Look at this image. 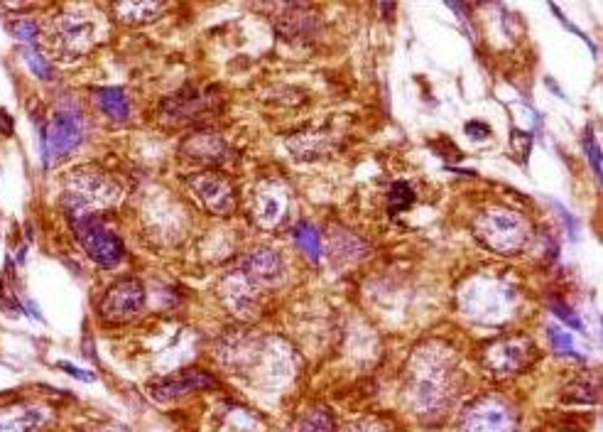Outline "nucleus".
<instances>
[{
    "mask_svg": "<svg viewBox=\"0 0 603 432\" xmlns=\"http://www.w3.org/2000/svg\"><path fill=\"white\" fill-rule=\"evenodd\" d=\"M461 393L459 361L444 344H425L410 356L405 371L407 405L422 420H439L454 408Z\"/></svg>",
    "mask_w": 603,
    "mask_h": 432,
    "instance_id": "f257e3e1",
    "label": "nucleus"
},
{
    "mask_svg": "<svg viewBox=\"0 0 603 432\" xmlns=\"http://www.w3.org/2000/svg\"><path fill=\"white\" fill-rule=\"evenodd\" d=\"M118 197H121L118 180L99 167H81L67 177V185H64V207L74 214V219L111 207L118 202Z\"/></svg>",
    "mask_w": 603,
    "mask_h": 432,
    "instance_id": "f03ea898",
    "label": "nucleus"
},
{
    "mask_svg": "<svg viewBox=\"0 0 603 432\" xmlns=\"http://www.w3.org/2000/svg\"><path fill=\"white\" fill-rule=\"evenodd\" d=\"M474 234L486 248L496 253H518L530 241V224L523 214L508 207H491L481 212L474 221Z\"/></svg>",
    "mask_w": 603,
    "mask_h": 432,
    "instance_id": "7ed1b4c3",
    "label": "nucleus"
},
{
    "mask_svg": "<svg viewBox=\"0 0 603 432\" xmlns=\"http://www.w3.org/2000/svg\"><path fill=\"white\" fill-rule=\"evenodd\" d=\"M515 293L501 280L478 278L461 295V307L466 315L478 322H501L513 310Z\"/></svg>",
    "mask_w": 603,
    "mask_h": 432,
    "instance_id": "20e7f679",
    "label": "nucleus"
},
{
    "mask_svg": "<svg viewBox=\"0 0 603 432\" xmlns=\"http://www.w3.org/2000/svg\"><path fill=\"white\" fill-rule=\"evenodd\" d=\"M76 239H79L84 251L89 253L91 261L101 268H116L126 256V246H123L121 236L103 224L96 216H79L74 219Z\"/></svg>",
    "mask_w": 603,
    "mask_h": 432,
    "instance_id": "39448f33",
    "label": "nucleus"
},
{
    "mask_svg": "<svg viewBox=\"0 0 603 432\" xmlns=\"http://www.w3.org/2000/svg\"><path fill=\"white\" fill-rule=\"evenodd\" d=\"M532 361H535V344L525 337H503L488 344L481 354L483 369L493 378L523 374Z\"/></svg>",
    "mask_w": 603,
    "mask_h": 432,
    "instance_id": "423d86ee",
    "label": "nucleus"
},
{
    "mask_svg": "<svg viewBox=\"0 0 603 432\" xmlns=\"http://www.w3.org/2000/svg\"><path fill=\"white\" fill-rule=\"evenodd\" d=\"M518 413L498 396H481L461 415V432H515Z\"/></svg>",
    "mask_w": 603,
    "mask_h": 432,
    "instance_id": "0eeeda50",
    "label": "nucleus"
},
{
    "mask_svg": "<svg viewBox=\"0 0 603 432\" xmlns=\"http://www.w3.org/2000/svg\"><path fill=\"white\" fill-rule=\"evenodd\" d=\"M91 37H94V27L89 20L74 13L57 15L47 27V45L54 57L62 59L81 57L91 47Z\"/></svg>",
    "mask_w": 603,
    "mask_h": 432,
    "instance_id": "6e6552de",
    "label": "nucleus"
},
{
    "mask_svg": "<svg viewBox=\"0 0 603 432\" xmlns=\"http://www.w3.org/2000/svg\"><path fill=\"white\" fill-rule=\"evenodd\" d=\"M145 305V288L138 278H123L103 295L99 310L108 322H130Z\"/></svg>",
    "mask_w": 603,
    "mask_h": 432,
    "instance_id": "1a4fd4ad",
    "label": "nucleus"
},
{
    "mask_svg": "<svg viewBox=\"0 0 603 432\" xmlns=\"http://www.w3.org/2000/svg\"><path fill=\"white\" fill-rule=\"evenodd\" d=\"M189 189L209 214H228L236 207V187L226 175L216 170L189 177Z\"/></svg>",
    "mask_w": 603,
    "mask_h": 432,
    "instance_id": "9d476101",
    "label": "nucleus"
},
{
    "mask_svg": "<svg viewBox=\"0 0 603 432\" xmlns=\"http://www.w3.org/2000/svg\"><path fill=\"white\" fill-rule=\"evenodd\" d=\"M221 302L228 307V312L236 317H248L258 315L260 302H263V288L258 283H253L241 268L228 273L221 280Z\"/></svg>",
    "mask_w": 603,
    "mask_h": 432,
    "instance_id": "9b49d317",
    "label": "nucleus"
},
{
    "mask_svg": "<svg viewBox=\"0 0 603 432\" xmlns=\"http://www.w3.org/2000/svg\"><path fill=\"white\" fill-rule=\"evenodd\" d=\"M214 111V94H211V91L192 89V86H187V89H182L177 96H172V99H167L165 104H162V116L170 123H177V126L201 121V118L211 116Z\"/></svg>",
    "mask_w": 603,
    "mask_h": 432,
    "instance_id": "f8f14e48",
    "label": "nucleus"
},
{
    "mask_svg": "<svg viewBox=\"0 0 603 432\" xmlns=\"http://www.w3.org/2000/svg\"><path fill=\"white\" fill-rule=\"evenodd\" d=\"M84 138V123L81 116H76L74 111H57L52 116L50 128H47V140H45V158H64L69 155L76 145Z\"/></svg>",
    "mask_w": 603,
    "mask_h": 432,
    "instance_id": "ddd939ff",
    "label": "nucleus"
},
{
    "mask_svg": "<svg viewBox=\"0 0 603 432\" xmlns=\"http://www.w3.org/2000/svg\"><path fill=\"white\" fill-rule=\"evenodd\" d=\"M216 378L209 371L201 369H184L177 374L160 378V381L150 383V396L155 401H175V398L187 396V393L204 391V388H214Z\"/></svg>",
    "mask_w": 603,
    "mask_h": 432,
    "instance_id": "4468645a",
    "label": "nucleus"
},
{
    "mask_svg": "<svg viewBox=\"0 0 603 432\" xmlns=\"http://www.w3.org/2000/svg\"><path fill=\"white\" fill-rule=\"evenodd\" d=\"M52 415L40 405H15L0 413V432H47Z\"/></svg>",
    "mask_w": 603,
    "mask_h": 432,
    "instance_id": "2eb2a0df",
    "label": "nucleus"
},
{
    "mask_svg": "<svg viewBox=\"0 0 603 432\" xmlns=\"http://www.w3.org/2000/svg\"><path fill=\"white\" fill-rule=\"evenodd\" d=\"M241 270L263 290L270 288V285H275L277 280H282V275H285L282 258L277 256L273 248H255V251H251L246 258H243Z\"/></svg>",
    "mask_w": 603,
    "mask_h": 432,
    "instance_id": "dca6fc26",
    "label": "nucleus"
},
{
    "mask_svg": "<svg viewBox=\"0 0 603 432\" xmlns=\"http://www.w3.org/2000/svg\"><path fill=\"white\" fill-rule=\"evenodd\" d=\"M182 153L197 162H211V165H219V162L228 160L231 150H228L226 140L221 138V135L201 131L197 135H192V138L184 140Z\"/></svg>",
    "mask_w": 603,
    "mask_h": 432,
    "instance_id": "f3484780",
    "label": "nucleus"
},
{
    "mask_svg": "<svg viewBox=\"0 0 603 432\" xmlns=\"http://www.w3.org/2000/svg\"><path fill=\"white\" fill-rule=\"evenodd\" d=\"M287 214V199L280 189L275 187H265L260 189L258 197L253 202V216L258 221V226L263 229H275V226L282 224Z\"/></svg>",
    "mask_w": 603,
    "mask_h": 432,
    "instance_id": "a211bd4d",
    "label": "nucleus"
},
{
    "mask_svg": "<svg viewBox=\"0 0 603 432\" xmlns=\"http://www.w3.org/2000/svg\"><path fill=\"white\" fill-rule=\"evenodd\" d=\"M165 13V3H152V0H145V3H118L113 5V15L118 20L128 25H145L152 23L155 18Z\"/></svg>",
    "mask_w": 603,
    "mask_h": 432,
    "instance_id": "6ab92c4d",
    "label": "nucleus"
},
{
    "mask_svg": "<svg viewBox=\"0 0 603 432\" xmlns=\"http://www.w3.org/2000/svg\"><path fill=\"white\" fill-rule=\"evenodd\" d=\"M287 145H290V150L297 155V158L314 160L319 158V155H324V150H327V138L317 131H304L292 135V138L287 140Z\"/></svg>",
    "mask_w": 603,
    "mask_h": 432,
    "instance_id": "aec40b11",
    "label": "nucleus"
},
{
    "mask_svg": "<svg viewBox=\"0 0 603 432\" xmlns=\"http://www.w3.org/2000/svg\"><path fill=\"white\" fill-rule=\"evenodd\" d=\"M96 99L108 118L113 121H128L130 116V99L123 89H99Z\"/></svg>",
    "mask_w": 603,
    "mask_h": 432,
    "instance_id": "412c9836",
    "label": "nucleus"
},
{
    "mask_svg": "<svg viewBox=\"0 0 603 432\" xmlns=\"http://www.w3.org/2000/svg\"><path fill=\"white\" fill-rule=\"evenodd\" d=\"M300 432H336L334 415H331V410L324 408V405H314V408H309L307 413H304Z\"/></svg>",
    "mask_w": 603,
    "mask_h": 432,
    "instance_id": "4be33fe9",
    "label": "nucleus"
},
{
    "mask_svg": "<svg viewBox=\"0 0 603 432\" xmlns=\"http://www.w3.org/2000/svg\"><path fill=\"white\" fill-rule=\"evenodd\" d=\"M412 204H415V189H412L410 182H405V180L393 182V187H390V192H388L390 216L405 212V209H410Z\"/></svg>",
    "mask_w": 603,
    "mask_h": 432,
    "instance_id": "5701e85b",
    "label": "nucleus"
},
{
    "mask_svg": "<svg viewBox=\"0 0 603 432\" xmlns=\"http://www.w3.org/2000/svg\"><path fill=\"white\" fill-rule=\"evenodd\" d=\"M295 241H297V246H300L302 251L307 253L309 258H312V261H319V256H322V241H319L317 229H314L309 221H302V224H297Z\"/></svg>",
    "mask_w": 603,
    "mask_h": 432,
    "instance_id": "b1692460",
    "label": "nucleus"
},
{
    "mask_svg": "<svg viewBox=\"0 0 603 432\" xmlns=\"http://www.w3.org/2000/svg\"><path fill=\"white\" fill-rule=\"evenodd\" d=\"M344 432H393V425L383 418H361L351 423Z\"/></svg>",
    "mask_w": 603,
    "mask_h": 432,
    "instance_id": "393cba45",
    "label": "nucleus"
},
{
    "mask_svg": "<svg viewBox=\"0 0 603 432\" xmlns=\"http://www.w3.org/2000/svg\"><path fill=\"white\" fill-rule=\"evenodd\" d=\"M547 334H550V342L554 351H559V354H569V356H579L577 351H574V339L569 337L567 332H562L559 327H550L547 329Z\"/></svg>",
    "mask_w": 603,
    "mask_h": 432,
    "instance_id": "a878e982",
    "label": "nucleus"
},
{
    "mask_svg": "<svg viewBox=\"0 0 603 432\" xmlns=\"http://www.w3.org/2000/svg\"><path fill=\"white\" fill-rule=\"evenodd\" d=\"M25 59H27V64H30L32 67V72L37 74V77L40 79H50L52 77V69H50V64L45 62V57H42L40 52L37 50H25Z\"/></svg>",
    "mask_w": 603,
    "mask_h": 432,
    "instance_id": "bb28decb",
    "label": "nucleus"
},
{
    "mask_svg": "<svg viewBox=\"0 0 603 432\" xmlns=\"http://www.w3.org/2000/svg\"><path fill=\"white\" fill-rule=\"evenodd\" d=\"M15 35L23 42H35L37 35H40V27L32 23V20H18L15 23Z\"/></svg>",
    "mask_w": 603,
    "mask_h": 432,
    "instance_id": "cd10ccee",
    "label": "nucleus"
},
{
    "mask_svg": "<svg viewBox=\"0 0 603 432\" xmlns=\"http://www.w3.org/2000/svg\"><path fill=\"white\" fill-rule=\"evenodd\" d=\"M466 133H469L471 138H476V140H486L488 135H491V128H488L486 123L471 121V123H466Z\"/></svg>",
    "mask_w": 603,
    "mask_h": 432,
    "instance_id": "c85d7f7f",
    "label": "nucleus"
},
{
    "mask_svg": "<svg viewBox=\"0 0 603 432\" xmlns=\"http://www.w3.org/2000/svg\"><path fill=\"white\" fill-rule=\"evenodd\" d=\"M552 310H554V315H559V317H562L564 322H569V324H572V327H577V329L581 327L577 317H574V312H572V310H567V307H564L562 302H554V305H552Z\"/></svg>",
    "mask_w": 603,
    "mask_h": 432,
    "instance_id": "c756f323",
    "label": "nucleus"
},
{
    "mask_svg": "<svg viewBox=\"0 0 603 432\" xmlns=\"http://www.w3.org/2000/svg\"><path fill=\"white\" fill-rule=\"evenodd\" d=\"M586 150H591V162H594V170L596 175H601V155H599V148H596L594 140H586Z\"/></svg>",
    "mask_w": 603,
    "mask_h": 432,
    "instance_id": "7c9ffc66",
    "label": "nucleus"
},
{
    "mask_svg": "<svg viewBox=\"0 0 603 432\" xmlns=\"http://www.w3.org/2000/svg\"><path fill=\"white\" fill-rule=\"evenodd\" d=\"M91 432H128L123 425H101V428L91 430Z\"/></svg>",
    "mask_w": 603,
    "mask_h": 432,
    "instance_id": "2f4dec72",
    "label": "nucleus"
},
{
    "mask_svg": "<svg viewBox=\"0 0 603 432\" xmlns=\"http://www.w3.org/2000/svg\"><path fill=\"white\" fill-rule=\"evenodd\" d=\"M550 432H569V430H550Z\"/></svg>",
    "mask_w": 603,
    "mask_h": 432,
    "instance_id": "473e14b6",
    "label": "nucleus"
}]
</instances>
